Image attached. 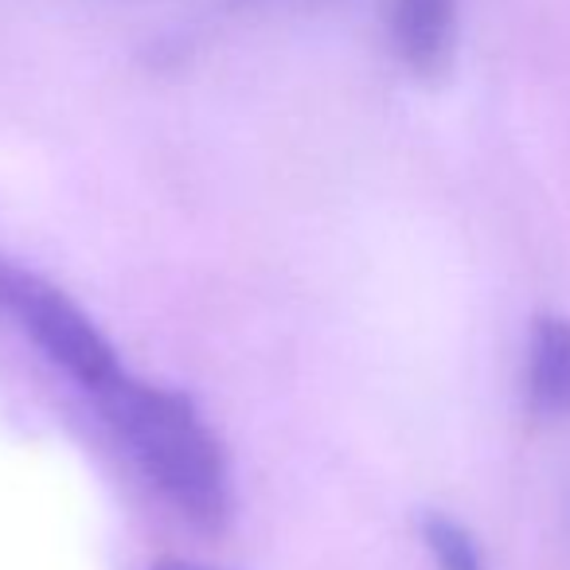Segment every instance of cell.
<instances>
[{
	"mask_svg": "<svg viewBox=\"0 0 570 570\" xmlns=\"http://www.w3.org/2000/svg\"><path fill=\"white\" fill-rule=\"evenodd\" d=\"M95 399L153 489L199 531H223L235 504L230 469L196 403L180 391L153 387L126 372Z\"/></svg>",
	"mask_w": 570,
	"mask_h": 570,
	"instance_id": "6da1fadb",
	"label": "cell"
},
{
	"mask_svg": "<svg viewBox=\"0 0 570 570\" xmlns=\"http://www.w3.org/2000/svg\"><path fill=\"white\" fill-rule=\"evenodd\" d=\"M0 313H9L20 333L51 360L63 375H71L79 387L98 395L110 387L126 367H121L114 344L98 333V325L71 302V297L51 285L48 277L20 269L0 258Z\"/></svg>",
	"mask_w": 570,
	"mask_h": 570,
	"instance_id": "7a4b0ae2",
	"label": "cell"
},
{
	"mask_svg": "<svg viewBox=\"0 0 570 570\" xmlns=\"http://www.w3.org/2000/svg\"><path fill=\"white\" fill-rule=\"evenodd\" d=\"M387 40L419 82H438L458 51V0H387Z\"/></svg>",
	"mask_w": 570,
	"mask_h": 570,
	"instance_id": "3957f363",
	"label": "cell"
},
{
	"mask_svg": "<svg viewBox=\"0 0 570 570\" xmlns=\"http://www.w3.org/2000/svg\"><path fill=\"white\" fill-rule=\"evenodd\" d=\"M523 395L535 419L570 422V321L543 313L528 336Z\"/></svg>",
	"mask_w": 570,
	"mask_h": 570,
	"instance_id": "277c9868",
	"label": "cell"
},
{
	"mask_svg": "<svg viewBox=\"0 0 570 570\" xmlns=\"http://www.w3.org/2000/svg\"><path fill=\"white\" fill-rule=\"evenodd\" d=\"M422 543L438 570H484V554L476 547L473 531L445 512L422 515Z\"/></svg>",
	"mask_w": 570,
	"mask_h": 570,
	"instance_id": "5b68a950",
	"label": "cell"
},
{
	"mask_svg": "<svg viewBox=\"0 0 570 570\" xmlns=\"http://www.w3.org/2000/svg\"><path fill=\"white\" fill-rule=\"evenodd\" d=\"M153 570H207V567H196V562H184V559H168V562H160V567H153Z\"/></svg>",
	"mask_w": 570,
	"mask_h": 570,
	"instance_id": "8992f818",
	"label": "cell"
}]
</instances>
